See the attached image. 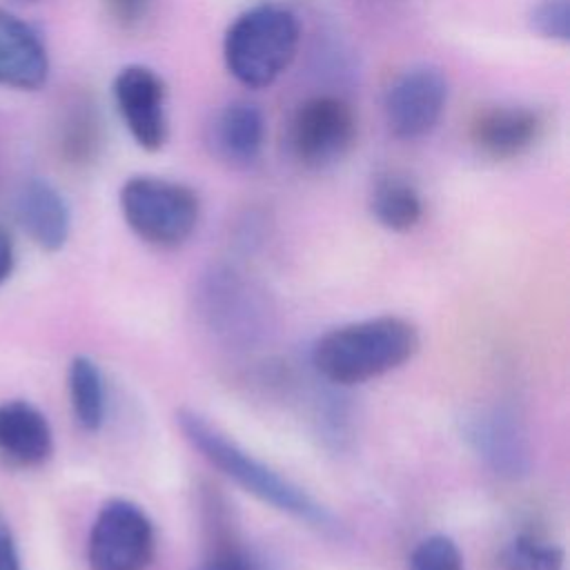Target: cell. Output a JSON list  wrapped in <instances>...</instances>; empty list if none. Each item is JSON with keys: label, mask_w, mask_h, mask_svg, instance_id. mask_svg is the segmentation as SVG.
Returning <instances> with one entry per match:
<instances>
[{"label": "cell", "mask_w": 570, "mask_h": 570, "mask_svg": "<svg viewBox=\"0 0 570 570\" xmlns=\"http://www.w3.org/2000/svg\"><path fill=\"white\" fill-rule=\"evenodd\" d=\"M53 454L47 416L29 401L0 403V459L13 468H38Z\"/></svg>", "instance_id": "cell-15"}, {"label": "cell", "mask_w": 570, "mask_h": 570, "mask_svg": "<svg viewBox=\"0 0 570 570\" xmlns=\"http://www.w3.org/2000/svg\"><path fill=\"white\" fill-rule=\"evenodd\" d=\"M16 218L22 232L45 252H58L71 234V209L62 191L47 178H27L16 194Z\"/></svg>", "instance_id": "cell-13"}, {"label": "cell", "mask_w": 570, "mask_h": 570, "mask_svg": "<svg viewBox=\"0 0 570 570\" xmlns=\"http://www.w3.org/2000/svg\"><path fill=\"white\" fill-rule=\"evenodd\" d=\"M0 570H22L16 541L7 525L0 523Z\"/></svg>", "instance_id": "cell-23"}, {"label": "cell", "mask_w": 570, "mask_h": 570, "mask_svg": "<svg viewBox=\"0 0 570 570\" xmlns=\"http://www.w3.org/2000/svg\"><path fill=\"white\" fill-rule=\"evenodd\" d=\"M448 94V78L434 65H412L399 71L383 96V114L392 136L401 140L428 136L445 111Z\"/></svg>", "instance_id": "cell-7"}, {"label": "cell", "mask_w": 570, "mask_h": 570, "mask_svg": "<svg viewBox=\"0 0 570 570\" xmlns=\"http://www.w3.org/2000/svg\"><path fill=\"white\" fill-rule=\"evenodd\" d=\"M13 263H16L13 240H11L9 232L0 225V285L11 276V272H13Z\"/></svg>", "instance_id": "cell-24"}, {"label": "cell", "mask_w": 570, "mask_h": 570, "mask_svg": "<svg viewBox=\"0 0 570 570\" xmlns=\"http://www.w3.org/2000/svg\"><path fill=\"white\" fill-rule=\"evenodd\" d=\"M20 2H40V0H20Z\"/></svg>", "instance_id": "cell-25"}, {"label": "cell", "mask_w": 570, "mask_h": 570, "mask_svg": "<svg viewBox=\"0 0 570 570\" xmlns=\"http://www.w3.org/2000/svg\"><path fill=\"white\" fill-rule=\"evenodd\" d=\"M107 9V13L125 29L138 27L149 9H151V0H100Z\"/></svg>", "instance_id": "cell-22"}, {"label": "cell", "mask_w": 570, "mask_h": 570, "mask_svg": "<svg viewBox=\"0 0 570 570\" xmlns=\"http://www.w3.org/2000/svg\"><path fill=\"white\" fill-rule=\"evenodd\" d=\"M67 385L78 425L87 432H98L107 414L105 379L98 363L85 354L73 356L67 370Z\"/></svg>", "instance_id": "cell-17"}, {"label": "cell", "mask_w": 570, "mask_h": 570, "mask_svg": "<svg viewBox=\"0 0 570 570\" xmlns=\"http://www.w3.org/2000/svg\"><path fill=\"white\" fill-rule=\"evenodd\" d=\"M543 134V116L528 105H490L474 114L470 142L490 160H514Z\"/></svg>", "instance_id": "cell-11"}, {"label": "cell", "mask_w": 570, "mask_h": 570, "mask_svg": "<svg viewBox=\"0 0 570 570\" xmlns=\"http://www.w3.org/2000/svg\"><path fill=\"white\" fill-rule=\"evenodd\" d=\"M470 450L499 476L521 479L532 470V443L521 419L508 407H479L463 421Z\"/></svg>", "instance_id": "cell-10"}, {"label": "cell", "mask_w": 570, "mask_h": 570, "mask_svg": "<svg viewBox=\"0 0 570 570\" xmlns=\"http://www.w3.org/2000/svg\"><path fill=\"white\" fill-rule=\"evenodd\" d=\"M530 29L550 42L570 40V0H539L528 13Z\"/></svg>", "instance_id": "cell-21"}, {"label": "cell", "mask_w": 570, "mask_h": 570, "mask_svg": "<svg viewBox=\"0 0 570 570\" xmlns=\"http://www.w3.org/2000/svg\"><path fill=\"white\" fill-rule=\"evenodd\" d=\"M407 570H465L463 554L448 534H430L416 543Z\"/></svg>", "instance_id": "cell-20"}, {"label": "cell", "mask_w": 570, "mask_h": 570, "mask_svg": "<svg viewBox=\"0 0 570 570\" xmlns=\"http://www.w3.org/2000/svg\"><path fill=\"white\" fill-rule=\"evenodd\" d=\"M301 22L283 4L263 2L240 11L223 36V60L229 76L249 89L269 87L294 60Z\"/></svg>", "instance_id": "cell-3"}, {"label": "cell", "mask_w": 570, "mask_h": 570, "mask_svg": "<svg viewBox=\"0 0 570 570\" xmlns=\"http://www.w3.org/2000/svg\"><path fill=\"white\" fill-rule=\"evenodd\" d=\"M265 134L267 127L261 107L249 100H232L216 111L207 142L220 163L234 169H247L261 160Z\"/></svg>", "instance_id": "cell-14"}, {"label": "cell", "mask_w": 570, "mask_h": 570, "mask_svg": "<svg viewBox=\"0 0 570 570\" xmlns=\"http://www.w3.org/2000/svg\"><path fill=\"white\" fill-rule=\"evenodd\" d=\"M100 147V120L91 105L76 102L60 127V149L71 163H87Z\"/></svg>", "instance_id": "cell-18"}, {"label": "cell", "mask_w": 570, "mask_h": 570, "mask_svg": "<svg viewBox=\"0 0 570 570\" xmlns=\"http://www.w3.org/2000/svg\"><path fill=\"white\" fill-rule=\"evenodd\" d=\"M116 111L131 140L145 151H158L169 136L167 85L158 71L131 62L118 69L111 82Z\"/></svg>", "instance_id": "cell-8"}, {"label": "cell", "mask_w": 570, "mask_h": 570, "mask_svg": "<svg viewBox=\"0 0 570 570\" xmlns=\"http://www.w3.org/2000/svg\"><path fill=\"white\" fill-rule=\"evenodd\" d=\"M118 207L140 240L163 249L183 245L200 218V200L189 185L154 174L129 176L118 191Z\"/></svg>", "instance_id": "cell-4"}, {"label": "cell", "mask_w": 570, "mask_h": 570, "mask_svg": "<svg viewBox=\"0 0 570 570\" xmlns=\"http://www.w3.org/2000/svg\"><path fill=\"white\" fill-rule=\"evenodd\" d=\"M176 425L183 432V439L209 465L220 470L227 479H232L236 485H240L265 505H272L274 510L305 521L314 528H336L330 510L318 503L305 488L283 476L265 461L256 459L252 452L229 439V434L209 423L200 412L180 407L176 412Z\"/></svg>", "instance_id": "cell-2"}, {"label": "cell", "mask_w": 570, "mask_h": 570, "mask_svg": "<svg viewBox=\"0 0 570 570\" xmlns=\"http://www.w3.org/2000/svg\"><path fill=\"white\" fill-rule=\"evenodd\" d=\"M501 570H566V557L534 534H517L501 552Z\"/></svg>", "instance_id": "cell-19"}, {"label": "cell", "mask_w": 570, "mask_h": 570, "mask_svg": "<svg viewBox=\"0 0 570 570\" xmlns=\"http://www.w3.org/2000/svg\"><path fill=\"white\" fill-rule=\"evenodd\" d=\"M198 307L209 330L232 343L254 341L267 312L252 283L229 267H212L200 278Z\"/></svg>", "instance_id": "cell-9"}, {"label": "cell", "mask_w": 570, "mask_h": 570, "mask_svg": "<svg viewBox=\"0 0 570 570\" xmlns=\"http://www.w3.org/2000/svg\"><path fill=\"white\" fill-rule=\"evenodd\" d=\"M356 114L336 94H314L296 105L287 122L289 156L307 169H325L356 142Z\"/></svg>", "instance_id": "cell-5"}, {"label": "cell", "mask_w": 570, "mask_h": 570, "mask_svg": "<svg viewBox=\"0 0 570 570\" xmlns=\"http://www.w3.org/2000/svg\"><path fill=\"white\" fill-rule=\"evenodd\" d=\"M370 212L381 227L390 232H410L423 218V198L407 178L383 174L372 185Z\"/></svg>", "instance_id": "cell-16"}, {"label": "cell", "mask_w": 570, "mask_h": 570, "mask_svg": "<svg viewBox=\"0 0 570 570\" xmlns=\"http://www.w3.org/2000/svg\"><path fill=\"white\" fill-rule=\"evenodd\" d=\"M421 345L419 327L396 314H381L332 327L312 345V367L338 387L361 385L405 365Z\"/></svg>", "instance_id": "cell-1"}, {"label": "cell", "mask_w": 570, "mask_h": 570, "mask_svg": "<svg viewBox=\"0 0 570 570\" xmlns=\"http://www.w3.org/2000/svg\"><path fill=\"white\" fill-rule=\"evenodd\" d=\"M51 71L49 51L40 31L0 7V87L38 91Z\"/></svg>", "instance_id": "cell-12"}, {"label": "cell", "mask_w": 570, "mask_h": 570, "mask_svg": "<svg viewBox=\"0 0 570 570\" xmlns=\"http://www.w3.org/2000/svg\"><path fill=\"white\" fill-rule=\"evenodd\" d=\"M156 554V530L149 514L129 499L100 505L87 539L89 570H147Z\"/></svg>", "instance_id": "cell-6"}]
</instances>
